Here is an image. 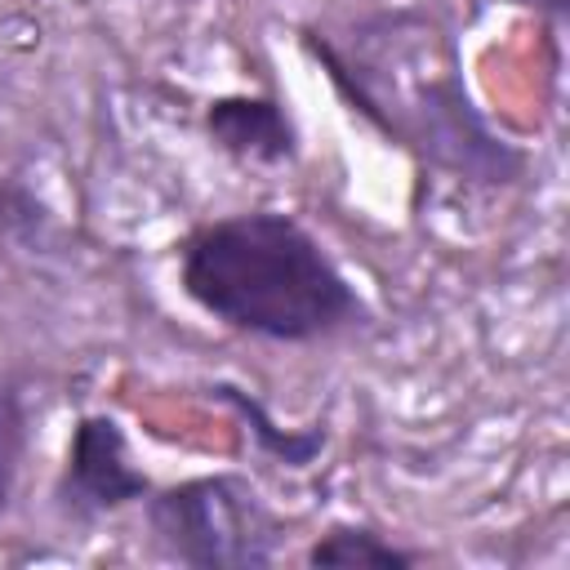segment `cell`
<instances>
[{
    "mask_svg": "<svg viewBox=\"0 0 570 570\" xmlns=\"http://www.w3.org/2000/svg\"><path fill=\"white\" fill-rule=\"evenodd\" d=\"M298 49L356 120L423 169L476 187H512L525 174L530 156L481 116L454 49L428 22L379 13L352 27V40L303 27Z\"/></svg>",
    "mask_w": 570,
    "mask_h": 570,
    "instance_id": "6da1fadb",
    "label": "cell"
},
{
    "mask_svg": "<svg viewBox=\"0 0 570 570\" xmlns=\"http://www.w3.org/2000/svg\"><path fill=\"white\" fill-rule=\"evenodd\" d=\"M178 289L209 321L263 343H321L374 321L325 240L285 209L196 223L178 245Z\"/></svg>",
    "mask_w": 570,
    "mask_h": 570,
    "instance_id": "7a4b0ae2",
    "label": "cell"
},
{
    "mask_svg": "<svg viewBox=\"0 0 570 570\" xmlns=\"http://www.w3.org/2000/svg\"><path fill=\"white\" fill-rule=\"evenodd\" d=\"M151 548L187 570H267L281 561V517L245 472H200L142 499Z\"/></svg>",
    "mask_w": 570,
    "mask_h": 570,
    "instance_id": "3957f363",
    "label": "cell"
},
{
    "mask_svg": "<svg viewBox=\"0 0 570 570\" xmlns=\"http://www.w3.org/2000/svg\"><path fill=\"white\" fill-rule=\"evenodd\" d=\"M151 476L134 463L129 432L116 414L89 410L71 423L62 468L53 476V512L67 525H98L129 503H142Z\"/></svg>",
    "mask_w": 570,
    "mask_h": 570,
    "instance_id": "277c9868",
    "label": "cell"
},
{
    "mask_svg": "<svg viewBox=\"0 0 570 570\" xmlns=\"http://www.w3.org/2000/svg\"><path fill=\"white\" fill-rule=\"evenodd\" d=\"M200 129L214 151L240 165H294L303 142L289 107L276 94H218L200 111Z\"/></svg>",
    "mask_w": 570,
    "mask_h": 570,
    "instance_id": "5b68a950",
    "label": "cell"
},
{
    "mask_svg": "<svg viewBox=\"0 0 570 570\" xmlns=\"http://www.w3.org/2000/svg\"><path fill=\"white\" fill-rule=\"evenodd\" d=\"M200 392H205L214 405H223V410H232V414L240 419V428L249 432V441H254V450H258L263 459L289 468V472L312 468V463L325 454V445H330V423H325V419L303 423V428H285L281 419H272V410H267V401H263L258 392H249V387H240V383H232V379H209Z\"/></svg>",
    "mask_w": 570,
    "mask_h": 570,
    "instance_id": "8992f818",
    "label": "cell"
},
{
    "mask_svg": "<svg viewBox=\"0 0 570 570\" xmlns=\"http://www.w3.org/2000/svg\"><path fill=\"white\" fill-rule=\"evenodd\" d=\"M419 561V548H405L365 521H334L303 548V566L312 570H410Z\"/></svg>",
    "mask_w": 570,
    "mask_h": 570,
    "instance_id": "52a82bcc",
    "label": "cell"
},
{
    "mask_svg": "<svg viewBox=\"0 0 570 570\" xmlns=\"http://www.w3.org/2000/svg\"><path fill=\"white\" fill-rule=\"evenodd\" d=\"M31 450V405L27 383L18 374H0V521L13 508L18 476Z\"/></svg>",
    "mask_w": 570,
    "mask_h": 570,
    "instance_id": "ba28073f",
    "label": "cell"
},
{
    "mask_svg": "<svg viewBox=\"0 0 570 570\" xmlns=\"http://www.w3.org/2000/svg\"><path fill=\"white\" fill-rule=\"evenodd\" d=\"M0 227H4L18 245H27V249L36 254V249H45L49 236H53V214H49V205H40L22 183H0Z\"/></svg>",
    "mask_w": 570,
    "mask_h": 570,
    "instance_id": "9c48e42d",
    "label": "cell"
},
{
    "mask_svg": "<svg viewBox=\"0 0 570 570\" xmlns=\"http://www.w3.org/2000/svg\"><path fill=\"white\" fill-rule=\"evenodd\" d=\"M517 4H525V9H534L543 18H557V22L570 13V0H517Z\"/></svg>",
    "mask_w": 570,
    "mask_h": 570,
    "instance_id": "30bf717a",
    "label": "cell"
}]
</instances>
